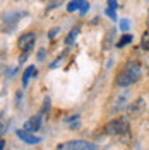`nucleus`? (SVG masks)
Masks as SVG:
<instances>
[{
	"instance_id": "f3484780",
	"label": "nucleus",
	"mask_w": 149,
	"mask_h": 150,
	"mask_svg": "<svg viewBox=\"0 0 149 150\" xmlns=\"http://www.w3.org/2000/svg\"><path fill=\"white\" fill-rule=\"evenodd\" d=\"M4 147H5V140L2 138V140H0V150H4Z\"/></svg>"
},
{
	"instance_id": "7ed1b4c3",
	"label": "nucleus",
	"mask_w": 149,
	"mask_h": 150,
	"mask_svg": "<svg viewBox=\"0 0 149 150\" xmlns=\"http://www.w3.org/2000/svg\"><path fill=\"white\" fill-rule=\"evenodd\" d=\"M57 149L58 150H98V147L86 140H70V142H65V143H60Z\"/></svg>"
},
{
	"instance_id": "4468645a",
	"label": "nucleus",
	"mask_w": 149,
	"mask_h": 150,
	"mask_svg": "<svg viewBox=\"0 0 149 150\" xmlns=\"http://www.w3.org/2000/svg\"><path fill=\"white\" fill-rule=\"evenodd\" d=\"M129 28H130L129 19H122V21H120V29H122V31H129Z\"/></svg>"
},
{
	"instance_id": "a211bd4d",
	"label": "nucleus",
	"mask_w": 149,
	"mask_h": 150,
	"mask_svg": "<svg viewBox=\"0 0 149 150\" xmlns=\"http://www.w3.org/2000/svg\"><path fill=\"white\" fill-rule=\"evenodd\" d=\"M148 26H149V14H148Z\"/></svg>"
},
{
	"instance_id": "1a4fd4ad",
	"label": "nucleus",
	"mask_w": 149,
	"mask_h": 150,
	"mask_svg": "<svg viewBox=\"0 0 149 150\" xmlns=\"http://www.w3.org/2000/svg\"><path fill=\"white\" fill-rule=\"evenodd\" d=\"M36 74H38V70H36V67H34V65L28 67V68L24 70V74H22V87H26L28 82H29V79H31V77H34Z\"/></svg>"
},
{
	"instance_id": "423d86ee",
	"label": "nucleus",
	"mask_w": 149,
	"mask_h": 150,
	"mask_svg": "<svg viewBox=\"0 0 149 150\" xmlns=\"http://www.w3.org/2000/svg\"><path fill=\"white\" fill-rule=\"evenodd\" d=\"M22 16H26V14L24 12H10L7 16H4V31H10L16 26L17 19H21Z\"/></svg>"
},
{
	"instance_id": "9d476101",
	"label": "nucleus",
	"mask_w": 149,
	"mask_h": 150,
	"mask_svg": "<svg viewBox=\"0 0 149 150\" xmlns=\"http://www.w3.org/2000/svg\"><path fill=\"white\" fill-rule=\"evenodd\" d=\"M77 34H79V28H74L70 33H69V36H67V39H65V45H67V46H70V45L74 43V39L77 38Z\"/></svg>"
},
{
	"instance_id": "39448f33",
	"label": "nucleus",
	"mask_w": 149,
	"mask_h": 150,
	"mask_svg": "<svg viewBox=\"0 0 149 150\" xmlns=\"http://www.w3.org/2000/svg\"><path fill=\"white\" fill-rule=\"evenodd\" d=\"M16 135H17V138H21L24 143H29V145H36V143H39V142H41V138H39V137H36L34 133L24 130V128H22V130H16Z\"/></svg>"
},
{
	"instance_id": "f257e3e1",
	"label": "nucleus",
	"mask_w": 149,
	"mask_h": 150,
	"mask_svg": "<svg viewBox=\"0 0 149 150\" xmlns=\"http://www.w3.org/2000/svg\"><path fill=\"white\" fill-rule=\"evenodd\" d=\"M139 77H140V65L137 62L130 60V62H127L125 67L118 72L115 84L118 85V87H129V85L135 84V82L139 80Z\"/></svg>"
},
{
	"instance_id": "2eb2a0df",
	"label": "nucleus",
	"mask_w": 149,
	"mask_h": 150,
	"mask_svg": "<svg viewBox=\"0 0 149 150\" xmlns=\"http://www.w3.org/2000/svg\"><path fill=\"white\" fill-rule=\"evenodd\" d=\"M105 14H106L108 17H112L113 21H117V12H115V9H110V7H108V9L105 10Z\"/></svg>"
},
{
	"instance_id": "dca6fc26",
	"label": "nucleus",
	"mask_w": 149,
	"mask_h": 150,
	"mask_svg": "<svg viewBox=\"0 0 149 150\" xmlns=\"http://www.w3.org/2000/svg\"><path fill=\"white\" fill-rule=\"evenodd\" d=\"M117 5H118V2H117V0H108V7H110V9L117 10Z\"/></svg>"
},
{
	"instance_id": "f03ea898",
	"label": "nucleus",
	"mask_w": 149,
	"mask_h": 150,
	"mask_svg": "<svg viewBox=\"0 0 149 150\" xmlns=\"http://www.w3.org/2000/svg\"><path fill=\"white\" fill-rule=\"evenodd\" d=\"M129 130H130V125H129L127 120H123V118L113 120V121L106 123V126H105V133L106 135H112V137L125 135V133H129Z\"/></svg>"
},
{
	"instance_id": "20e7f679",
	"label": "nucleus",
	"mask_w": 149,
	"mask_h": 150,
	"mask_svg": "<svg viewBox=\"0 0 149 150\" xmlns=\"http://www.w3.org/2000/svg\"><path fill=\"white\" fill-rule=\"evenodd\" d=\"M34 43H36V34L34 33H26V34H22V36L19 38V41H17L19 48L22 50L24 55H28L29 51H31V48L34 46Z\"/></svg>"
},
{
	"instance_id": "f8f14e48",
	"label": "nucleus",
	"mask_w": 149,
	"mask_h": 150,
	"mask_svg": "<svg viewBox=\"0 0 149 150\" xmlns=\"http://www.w3.org/2000/svg\"><path fill=\"white\" fill-rule=\"evenodd\" d=\"M129 43H132V34H123L120 38V41L117 43V48H123L125 45H129Z\"/></svg>"
},
{
	"instance_id": "0eeeda50",
	"label": "nucleus",
	"mask_w": 149,
	"mask_h": 150,
	"mask_svg": "<svg viewBox=\"0 0 149 150\" xmlns=\"http://www.w3.org/2000/svg\"><path fill=\"white\" fill-rule=\"evenodd\" d=\"M89 9V4L86 2V0H70L69 4H67V12H75V10H79L81 14H86Z\"/></svg>"
},
{
	"instance_id": "ddd939ff",
	"label": "nucleus",
	"mask_w": 149,
	"mask_h": 150,
	"mask_svg": "<svg viewBox=\"0 0 149 150\" xmlns=\"http://www.w3.org/2000/svg\"><path fill=\"white\" fill-rule=\"evenodd\" d=\"M47 111H50V97H45V101H43V108H41V114H45Z\"/></svg>"
},
{
	"instance_id": "6e6552de",
	"label": "nucleus",
	"mask_w": 149,
	"mask_h": 150,
	"mask_svg": "<svg viewBox=\"0 0 149 150\" xmlns=\"http://www.w3.org/2000/svg\"><path fill=\"white\" fill-rule=\"evenodd\" d=\"M41 121H43V114L39 112V114H36V116H33L31 120H28V121L24 123V130L31 131V133H34V131H38L39 128H41Z\"/></svg>"
},
{
	"instance_id": "9b49d317",
	"label": "nucleus",
	"mask_w": 149,
	"mask_h": 150,
	"mask_svg": "<svg viewBox=\"0 0 149 150\" xmlns=\"http://www.w3.org/2000/svg\"><path fill=\"white\" fill-rule=\"evenodd\" d=\"M140 48L149 51V31H144V34L140 38Z\"/></svg>"
}]
</instances>
